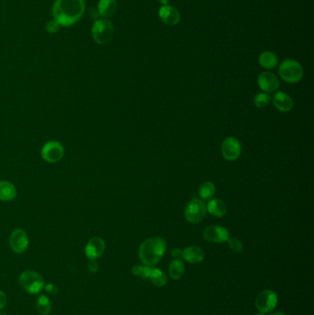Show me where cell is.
<instances>
[{"mask_svg":"<svg viewBox=\"0 0 314 315\" xmlns=\"http://www.w3.org/2000/svg\"><path fill=\"white\" fill-rule=\"evenodd\" d=\"M86 9L85 0H55L52 8L53 20L60 26L70 27L82 18Z\"/></svg>","mask_w":314,"mask_h":315,"instance_id":"cell-1","label":"cell"},{"mask_svg":"<svg viewBox=\"0 0 314 315\" xmlns=\"http://www.w3.org/2000/svg\"><path fill=\"white\" fill-rule=\"evenodd\" d=\"M166 251V242L159 237L150 238L141 243L138 254L142 263L148 267H153L160 262Z\"/></svg>","mask_w":314,"mask_h":315,"instance_id":"cell-2","label":"cell"},{"mask_svg":"<svg viewBox=\"0 0 314 315\" xmlns=\"http://www.w3.org/2000/svg\"><path fill=\"white\" fill-rule=\"evenodd\" d=\"M92 38L100 45L109 44L113 38L115 28L111 21L102 18L94 21L92 29Z\"/></svg>","mask_w":314,"mask_h":315,"instance_id":"cell-3","label":"cell"},{"mask_svg":"<svg viewBox=\"0 0 314 315\" xmlns=\"http://www.w3.org/2000/svg\"><path fill=\"white\" fill-rule=\"evenodd\" d=\"M279 76L286 82L294 83L300 82L301 78H303L304 70L301 64L293 59H287L283 61L278 68Z\"/></svg>","mask_w":314,"mask_h":315,"instance_id":"cell-4","label":"cell"},{"mask_svg":"<svg viewBox=\"0 0 314 315\" xmlns=\"http://www.w3.org/2000/svg\"><path fill=\"white\" fill-rule=\"evenodd\" d=\"M21 288L30 294H38L45 287L44 277L34 270H25L19 278Z\"/></svg>","mask_w":314,"mask_h":315,"instance_id":"cell-5","label":"cell"},{"mask_svg":"<svg viewBox=\"0 0 314 315\" xmlns=\"http://www.w3.org/2000/svg\"><path fill=\"white\" fill-rule=\"evenodd\" d=\"M207 214V206L203 200L193 198L187 204L184 210V217L190 223L196 224L203 220Z\"/></svg>","mask_w":314,"mask_h":315,"instance_id":"cell-6","label":"cell"},{"mask_svg":"<svg viewBox=\"0 0 314 315\" xmlns=\"http://www.w3.org/2000/svg\"><path fill=\"white\" fill-rule=\"evenodd\" d=\"M64 155L65 149L59 141H47L41 150V156L43 160L48 163H56L63 159Z\"/></svg>","mask_w":314,"mask_h":315,"instance_id":"cell-7","label":"cell"},{"mask_svg":"<svg viewBox=\"0 0 314 315\" xmlns=\"http://www.w3.org/2000/svg\"><path fill=\"white\" fill-rule=\"evenodd\" d=\"M278 298L276 294V292L273 291H262L259 293L255 299V307L257 310H259L261 313H269L272 310H274L277 305Z\"/></svg>","mask_w":314,"mask_h":315,"instance_id":"cell-8","label":"cell"},{"mask_svg":"<svg viewBox=\"0 0 314 315\" xmlns=\"http://www.w3.org/2000/svg\"><path fill=\"white\" fill-rule=\"evenodd\" d=\"M223 158L229 161H234L240 158L242 154V145L235 137H227L223 141L221 146Z\"/></svg>","mask_w":314,"mask_h":315,"instance_id":"cell-9","label":"cell"},{"mask_svg":"<svg viewBox=\"0 0 314 315\" xmlns=\"http://www.w3.org/2000/svg\"><path fill=\"white\" fill-rule=\"evenodd\" d=\"M29 237L22 228H15L10 234V248L16 253L24 252L29 247Z\"/></svg>","mask_w":314,"mask_h":315,"instance_id":"cell-10","label":"cell"},{"mask_svg":"<svg viewBox=\"0 0 314 315\" xmlns=\"http://www.w3.org/2000/svg\"><path fill=\"white\" fill-rule=\"evenodd\" d=\"M203 236L207 241L215 243H226L230 238L227 230L221 226H208L204 231Z\"/></svg>","mask_w":314,"mask_h":315,"instance_id":"cell-11","label":"cell"},{"mask_svg":"<svg viewBox=\"0 0 314 315\" xmlns=\"http://www.w3.org/2000/svg\"><path fill=\"white\" fill-rule=\"evenodd\" d=\"M105 251V242L101 237H93L88 242L85 254L90 260H97Z\"/></svg>","mask_w":314,"mask_h":315,"instance_id":"cell-12","label":"cell"},{"mask_svg":"<svg viewBox=\"0 0 314 315\" xmlns=\"http://www.w3.org/2000/svg\"><path fill=\"white\" fill-rule=\"evenodd\" d=\"M258 85L263 92L266 93H272L276 92L279 88V79L274 73L263 72L258 77Z\"/></svg>","mask_w":314,"mask_h":315,"instance_id":"cell-13","label":"cell"},{"mask_svg":"<svg viewBox=\"0 0 314 315\" xmlns=\"http://www.w3.org/2000/svg\"><path fill=\"white\" fill-rule=\"evenodd\" d=\"M160 20L164 22L165 24L169 26H175L179 23L181 16L179 11L174 7L169 5L162 6L159 11Z\"/></svg>","mask_w":314,"mask_h":315,"instance_id":"cell-14","label":"cell"},{"mask_svg":"<svg viewBox=\"0 0 314 315\" xmlns=\"http://www.w3.org/2000/svg\"><path fill=\"white\" fill-rule=\"evenodd\" d=\"M273 103L274 106L276 107L277 110H279L280 112H290L294 106V102L292 98L290 97L289 94H287L285 92H279L275 94V96L273 98Z\"/></svg>","mask_w":314,"mask_h":315,"instance_id":"cell-15","label":"cell"},{"mask_svg":"<svg viewBox=\"0 0 314 315\" xmlns=\"http://www.w3.org/2000/svg\"><path fill=\"white\" fill-rule=\"evenodd\" d=\"M17 196V188L9 181H0V201L10 202Z\"/></svg>","mask_w":314,"mask_h":315,"instance_id":"cell-16","label":"cell"},{"mask_svg":"<svg viewBox=\"0 0 314 315\" xmlns=\"http://www.w3.org/2000/svg\"><path fill=\"white\" fill-rule=\"evenodd\" d=\"M183 258L190 264H198L205 258L203 250L197 246H189L183 251Z\"/></svg>","mask_w":314,"mask_h":315,"instance_id":"cell-17","label":"cell"},{"mask_svg":"<svg viewBox=\"0 0 314 315\" xmlns=\"http://www.w3.org/2000/svg\"><path fill=\"white\" fill-rule=\"evenodd\" d=\"M207 211L216 218H221L227 213V206L221 199H210L207 206Z\"/></svg>","mask_w":314,"mask_h":315,"instance_id":"cell-18","label":"cell"},{"mask_svg":"<svg viewBox=\"0 0 314 315\" xmlns=\"http://www.w3.org/2000/svg\"><path fill=\"white\" fill-rule=\"evenodd\" d=\"M98 12L103 18H110L116 14L117 10L116 0H100L98 3Z\"/></svg>","mask_w":314,"mask_h":315,"instance_id":"cell-19","label":"cell"},{"mask_svg":"<svg viewBox=\"0 0 314 315\" xmlns=\"http://www.w3.org/2000/svg\"><path fill=\"white\" fill-rule=\"evenodd\" d=\"M259 64L262 68L266 69H274L278 65V59L276 53L270 51H266L259 55Z\"/></svg>","mask_w":314,"mask_h":315,"instance_id":"cell-20","label":"cell"},{"mask_svg":"<svg viewBox=\"0 0 314 315\" xmlns=\"http://www.w3.org/2000/svg\"><path fill=\"white\" fill-rule=\"evenodd\" d=\"M184 269H185V267H184V263L182 262L181 260L175 259L169 265V276L175 280H178L184 275Z\"/></svg>","mask_w":314,"mask_h":315,"instance_id":"cell-21","label":"cell"},{"mask_svg":"<svg viewBox=\"0 0 314 315\" xmlns=\"http://www.w3.org/2000/svg\"><path fill=\"white\" fill-rule=\"evenodd\" d=\"M216 193V186L211 182H205L199 187V195L202 200H210Z\"/></svg>","mask_w":314,"mask_h":315,"instance_id":"cell-22","label":"cell"},{"mask_svg":"<svg viewBox=\"0 0 314 315\" xmlns=\"http://www.w3.org/2000/svg\"><path fill=\"white\" fill-rule=\"evenodd\" d=\"M36 309L41 315H48L51 312L52 305L47 296L44 295V294L39 296L37 303H36Z\"/></svg>","mask_w":314,"mask_h":315,"instance_id":"cell-23","label":"cell"},{"mask_svg":"<svg viewBox=\"0 0 314 315\" xmlns=\"http://www.w3.org/2000/svg\"><path fill=\"white\" fill-rule=\"evenodd\" d=\"M149 278L155 286L163 287L167 283V276L163 272L158 268H152V271L150 273Z\"/></svg>","mask_w":314,"mask_h":315,"instance_id":"cell-24","label":"cell"},{"mask_svg":"<svg viewBox=\"0 0 314 315\" xmlns=\"http://www.w3.org/2000/svg\"><path fill=\"white\" fill-rule=\"evenodd\" d=\"M153 267H148V266H138L136 265L132 268V272L135 276H140L144 279H147L150 277V273L152 271Z\"/></svg>","mask_w":314,"mask_h":315,"instance_id":"cell-25","label":"cell"},{"mask_svg":"<svg viewBox=\"0 0 314 315\" xmlns=\"http://www.w3.org/2000/svg\"><path fill=\"white\" fill-rule=\"evenodd\" d=\"M270 101L271 98L269 94L266 93V92L259 93L254 97V104L257 108H265L268 105Z\"/></svg>","mask_w":314,"mask_h":315,"instance_id":"cell-26","label":"cell"},{"mask_svg":"<svg viewBox=\"0 0 314 315\" xmlns=\"http://www.w3.org/2000/svg\"><path fill=\"white\" fill-rule=\"evenodd\" d=\"M227 243H229V246L233 252L240 253L243 251V244L237 238H229Z\"/></svg>","mask_w":314,"mask_h":315,"instance_id":"cell-27","label":"cell"},{"mask_svg":"<svg viewBox=\"0 0 314 315\" xmlns=\"http://www.w3.org/2000/svg\"><path fill=\"white\" fill-rule=\"evenodd\" d=\"M60 25L58 23L56 20H49L48 22L46 23V26H45V28H46V31L48 32L49 34H56L58 31L60 30Z\"/></svg>","mask_w":314,"mask_h":315,"instance_id":"cell-28","label":"cell"},{"mask_svg":"<svg viewBox=\"0 0 314 315\" xmlns=\"http://www.w3.org/2000/svg\"><path fill=\"white\" fill-rule=\"evenodd\" d=\"M7 302H8V298H7L5 292L0 291V310L5 308Z\"/></svg>","mask_w":314,"mask_h":315,"instance_id":"cell-29","label":"cell"},{"mask_svg":"<svg viewBox=\"0 0 314 315\" xmlns=\"http://www.w3.org/2000/svg\"><path fill=\"white\" fill-rule=\"evenodd\" d=\"M172 255L174 257V259H177V260H180L182 257H183V251L179 249V248H175L173 250V252H172Z\"/></svg>","mask_w":314,"mask_h":315,"instance_id":"cell-30","label":"cell"},{"mask_svg":"<svg viewBox=\"0 0 314 315\" xmlns=\"http://www.w3.org/2000/svg\"><path fill=\"white\" fill-rule=\"evenodd\" d=\"M89 269L92 273H95V272L98 271L99 266H98L96 260H91V262L89 264Z\"/></svg>","mask_w":314,"mask_h":315,"instance_id":"cell-31","label":"cell"},{"mask_svg":"<svg viewBox=\"0 0 314 315\" xmlns=\"http://www.w3.org/2000/svg\"><path fill=\"white\" fill-rule=\"evenodd\" d=\"M45 290L49 293H53V294H55V293H58V287L54 286L53 284H47L46 286H45Z\"/></svg>","mask_w":314,"mask_h":315,"instance_id":"cell-32","label":"cell"},{"mask_svg":"<svg viewBox=\"0 0 314 315\" xmlns=\"http://www.w3.org/2000/svg\"><path fill=\"white\" fill-rule=\"evenodd\" d=\"M159 2H160L162 5H168V3L169 2V0H159Z\"/></svg>","mask_w":314,"mask_h":315,"instance_id":"cell-33","label":"cell"},{"mask_svg":"<svg viewBox=\"0 0 314 315\" xmlns=\"http://www.w3.org/2000/svg\"><path fill=\"white\" fill-rule=\"evenodd\" d=\"M270 315H286L284 313H282V312H279V311H276V312H273V313H271Z\"/></svg>","mask_w":314,"mask_h":315,"instance_id":"cell-34","label":"cell"},{"mask_svg":"<svg viewBox=\"0 0 314 315\" xmlns=\"http://www.w3.org/2000/svg\"><path fill=\"white\" fill-rule=\"evenodd\" d=\"M0 315H8L5 312H0Z\"/></svg>","mask_w":314,"mask_h":315,"instance_id":"cell-35","label":"cell"},{"mask_svg":"<svg viewBox=\"0 0 314 315\" xmlns=\"http://www.w3.org/2000/svg\"><path fill=\"white\" fill-rule=\"evenodd\" d=\"M256 315H264V314H263V313H259V314H256Z\"/></svg>","mask_w":314,"mask_h":315,"instance_id":"cell-36","label":"cell"}]
</instances>
